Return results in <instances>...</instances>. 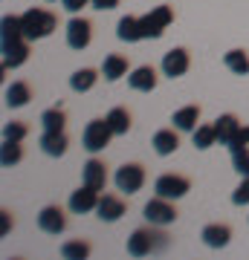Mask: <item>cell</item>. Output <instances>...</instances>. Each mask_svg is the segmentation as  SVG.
Here are the masks:
<instances>
[{
  "mask_svg": "<svg viewBox=\"0 0 249 260\" xmlns=\"http://www.w3.org/2000/svg\"><path fill=\"white\" fill-rule=\"evenodd\" d=\"M162 225H145L128 237V254L130 257H148V254H157V251L168 249V234L159 232Z\"/></svg>",
  "mask_w": 249,
  "mask_h": 260,
  "instance_id": "6da1fadb",
  "label": "cell"
},
{
  "mask_svg": "<svg viewBox=\"0 0 249 260\" xmlns=\"http://www.w3.org/2000/svg\"><path fill=\"white\" fill-rule=\"evenodd\" d=\"M20 20H23V38L26 41H41V38H49L52 32H56L58 26V18L52 15V12L46 9H26L23 15H20Z\"/></svg>",
  "mask_w": 249,
  "mask_h": 260,
  "instance_id": "7a4b0ae2",
  "label": "cell"
},
{
  "mask_svg": "<svg viewBox=\"0 0 249 260\" xmlns=\"http://www.w3.org/2000/svg\"><path fill=\"white\" fill-rule=\"evenodd\" d=\"M174 23V9L171 6H154V9L142 15L139 18V26H142V38H151V41H157V38L165 35V29Z\"/></svg>",
  "mask_w": 249,
  "mask_h": 260,
  "instance_id": "3957f363",
  "label": "cell"
},
{
  "mask_svg": "<svg viewBox=\"0 0 249 260\" xmlns=\"http://www.w3.org/2000/svg\"><path fill=\"white\" fill-rule=\"evenodd\" d=\"M116 136L110 130V124H107V119H93L87 121V127H84L81 133V145L87 153H102L107 145H110V139Z\"/></svg>",
  "mask_w": 249,
  "mask_h": 260,
  "instance_id": "277c9868",
  "label": "cell"
},
{
  "mask_svg": "<svg viewBox=\"0 0 249 260\" xmlns=\"http://www.w3.org/2000/svg\"><path fill=\"white\" fill-rule=\"evenodd\" d=\"M113 185H116V191H122V194H128V197L142 191V185H145V168L139 165V162L119 165L116 174H113Z\"/></svg>",
  "mask_w": 249,
  "mask_h": 260,
  "instance_id": "5b68a950",
  "label": "cell"
},
{
  "mask_svg": "<svg viewBox=\"0 0 249 260\" xmlns=\"http://www.w3.org/2000/svg\"><path fill=\"white\" fill-rule=\"evenodd\" d=\"M142 217H145L148 223L154 225H171L180 217V211H177L174 200H165V197H154V200H148L145 208H142Z\"/></svg>",
  "mask_w": 249,
  "mask_h": 260,
  "instance_id": "8992f818",
  "label": "cell"
},
{
  "mask_svg": "<svg viewBox=\"0 0 249 260\" xmlns=\"http://www.w3.org/2000/svg\"><path fill=\"white\" fill-rule=\"evenodd\" d=\"M188 191H191V179L183 174H162L154 182V194L165 197V200H183Z\"/></svg>",
  "mask_w": 249,
  "mask_h": 260,
  "instance_id": "52a82bcc",
  "label": "cell"
},
{
  "mask_svg": "<svg viewBox=\"0 0 249 260\" xmlns=\"http://www.w3.org/2000/svg\"><path fill=\"white\" fill-rule=\"evenodd\" d=\"M90 41H93V23L87 18L73 15V18L67 20V47L81 52V49L90 47Z\"/></svg>",
  "mask_w": 249,
  "mask_h": 260,
  "instance_id": "ba28073f",
  "label": "cell"
},
{
  "mask_svg": "<svg viewBox=\"0 0 249 260\" xmlns=\"http://www.w3.org/2000/svg\"><path fill=\"white\" fill-rule=\"evenodd\" d=\"M188 67H191V55H188V49H185V47H174V49H168L165 55H162L159 70H162L165 78H180V75L188 73Z\"/></svg>",
  "mask_w": 249,
  "mask_h": 260,
  "instance_id": "9c48e42d",
  "label": "cell"
},
{
  "mask_svg": "<svg viewBox=\"0 0 249 260\" xmlns=\"http://www.w3.org/2000/svg\"><path fill=\"white\" fill-rule=\"evenodd\" d=\"M38 229L44 234H52V237H58V234L67 229V214L61 205H44L41 208V214H38Z\"/></svg>",
  "mask_w": 249,
  "mask_h": 260,
  "instance_id": "30bf717a",
  "label": "cell"
},
{
  "mask_svg": "<svg viewBox=\"0 0 249 260\" xmlns=\"http://www.w3.org/2000/svg\"><path fill=\"white\" fill-rule=\"evenodd\" d=\"M81 182L90 185V188H96V191H104V185H107V165H104V159H99L96 153H93V156L84 162Z\"/></svg>",
  "mask_w": 249,
  "mask_h": 260,
  "instance_id": "8fae6325",
  "label": "cell"
},
{
  "mask_svg": "<svg viewBox=\"0 0 249 260\" xmlns=\"http://www.w3.org/2000/svg\"><path fill=\"white\" fill-rule=\"evenodd\" d=\"M125 211H128V205H125L122 197H116V194H102V197H99L96 217H99L102 223H116V220L125 217Z\"/></svg>",
  "mask_w": 249,
  "mask_h": 260,
  "instance_id": "7c38bea8",
  "label": "cell"
},
{
  "mask_svg": "<svg viewBox=\"0 0 249 260\" xmlns=\"http://www.w3.org/2000/svg\"><path fill=\"white\" fill-rule=\"evenodd\" d=\"M157 81H159V75L151 64H142V67H136V70L128 73L130 90H136V93H154L157 90Z\"/></svg>",
  "mask_w": 249,
  "mask_h": 260,
  "instance_id": "4fadbf2b",
  "label": "cell"
},
{
  "mask_svg": "<svg viewBox=\"0 0 249 260\" xmlns=\"http://www.w3.org/2000/svg\"><path fill=\"white\" fill-rule=\"evenodd\" d=\"M99 191H96V188H90V185H81L78 188V191H73V194H70V211L73 214H93L96 211V205H99Z\"/></svg>",
  "mask_w": 249,
  "mask_h": 260,
  "instance_id": "5bb4252c",
  "label": "cell"
},
{
  "mask_svg": "<svg viewBox=\"0 0 249 260\" xmlns=\"http://www.w3.org/2000/svg\"><path fill=\"white\" fill-rule=\"evenodd\" d=\"M38 145H41V150H44L46 156H64L67 148H70V139H67V133L64 130H44L41 133V139H38Z\"/></svg>",
  "mask_w": 249,
  "mask_h": 260,
  "instance_id": "9a60e30c",
  "label": "cell"
},
{
  "mask_svg": "<svg viewBox=\"0 0 249 260\" xmlns=\"http://www.w3.org/2000/svg\"><path fill=\"white\" fill-rule=\"evenodd\" d=\"M29 44L32 41H18V44H6L3 49V73H9V70H18V67H23L29 61Z\"/></svg>",
  "mask_w": 249,
  "mask_h": 260,
  "instance_id": "2e32d148",
  "label": "cell"
},
{
  "mask_svg": "<svg viewBox=\"0 0 249 260\" xmlns=\"http://www.w3.org/2000/svg\"><path fill=\"white\" fill-rule=\"evenodd\" d=\"M151 145H154V150H157L159 156H171V153H177V148H180V130H177L174 124L157 130L154 139H151Z\"/></svg>",
  "mask_w": 249,
  "mask_h": 260,
  "instance_id": "e0dca14e",
  "label": "cell"
},
{
  "mask_svg": "<svg viewBox=\"0 0 249 260\" xmlns=\"http://www.w3.org/2000/svg\"><path fill=\"white\" fill-rule=\"evenodd\" d=\"M200 237H203V243L209 249H226L232 243V229L223 223H209V225H203Z\"/></svg>",
  "mask_w": 249,
  "mask_h": 260,
  "instance_id": "ac0fdd59",
  "label": "cell"
},
{
  "mask_svg": "<svg viewBox=\"0 0 249 260\" xmlns=\"http://www.w3.org/2000/svg\"><path fill=\"white\" fill-rule=\"evenodd\" d=\"M240 130V119L235 113H223L214 119V133H217V145H226L229 148V142L235 139V133Z\"/></svg>",
  "mask_w": 249,
  "mask_h": 260,
  "instance_id": "d6986e66",
  "label": "cell"
},
{
  "mask_svg": "<svg viewBox=\"0 0 249 260\" xmlns=\"http://www.w3.org/2000/svg\"><path fill=\"white\" fill-rule=\"evenodd\" d=\"M197 121H200V107H197V104H185V107L174 110V116H171V124H174L180 133H194Z\"/></svg>",
  "mask_w": 249,
  "mask_h": 260,
  "instance_id": "ffe728a7",
  "label": "cell"
},
{
  "mask_svg": "<svg viewBox=\"0 0 249 260\" xmlns=\"http://www.w3.org/2000/svg\"><path fill=\"white\" fill-rule=\"evenodd\" d=\"M18 41H23V20L18 15H3V20H0V47L18 44Z\"/></svg>",
  "mask_w": 249,
  "mask_h": 260,
  "instance_id": "44dd1931",
  "label": "cell"
},
{
  "mask_svg": "<svg viewBox=\"0 0 249 260\" xmlns=\"http://www.w3.org/2000/svg\"><path fill=\"white\" fill-rule=\"evenodd\" d=\"M128 73H130V67H128V58H125V55H119V52L104 55V61H102V75L107 78V81H119V78H125Z\"/></svg>",
  "mask_w": 249,
  "mask_h": 260,
  "instance_id": "7402d4cb",
  "label": "cell"
},
{
  "mask_svg": "<svg viewBox=\"0 0 249 260\" xmlns=\"http://www.w3.org/2000/svg\"><path fill=\"white\" fill-rule=\"evenodd\" d=\"M99 78H102L99 70H93V67H81V70H75V73L70 75V87H73V93H90Z\"/></svg>",
  "mask_w": 249,
  "mask_h": 260,
  "instance_id": "603a6c76",
  "label": "cell"
},
{
  "mask_svg": "<svg viewBox=\"0 0 249 260\" xmlns=\"http://www.w3.org/2000/svg\"><path fill=\"white\" fill-rule=\"evenodd\" d=\"M116 38H119V41H125V44L145 41V38H142V26H139L136 15H125V18H119V23H116Z\"/></svg>",
  "mask_w": 249,
  "mask_h": 260,
  "instance_id": "cb8c5ba5",
  "label": "cell"
},
{
  "mask_svg": "<svg viewBox=\"0 0 249 260\" xmlns=\"http://www.w3.org/2000/svg\"><path fill=\"white\" fill-rule=\"evenodd\" d=\"M29 99H32V87H29L26 81H12L9 87H6V107H26Z\"/></svg>",
  "mask_w": 249,
  "mask_h": 260,
  "instance_id": "d4e9b609",
  "label": "cell"
},
{
  "mask_svg": "<svg viewBox=\"0 0 249 260\" xmlns=\"http://www.w3.org/2000/svg\"><path fill=\"white\" fill-rule=\"evenodd\" d=\"M223 64L226 70L235 75H249V52L246 49H229L226 55H223Z\"/></svg>",
  "mask_w": 249,
  "mask_h": 260,
  "instance_id": "484cf974",
  "label": "cell"
},
{
  "mask_svg": "<svg viewBox=\"0 0 249 260\" xmlns=\"http://www.w3.org/2000/svg\"><path fill=\"white\" fill-rule=\"evenodd\" d=\"M191 142L197 150H209L212 145H217V133H214V124H197L191 133Z\"/></svg>",
  "mask_w": 249,
  "mask_h": 260,
  "instance_id": "4316f807",
  "label": "cell"
},
{
  "mask_svg": "<svg viewBox=\"0 0 249 260\" xmlns=\"http://www.w3.org/2000/svg\"><path fill=\"white\" fill-rule=\"evenodd\" d=\"M90 251H93V246L87 240H67L61 246V257L64 260H87Z\"/></svg>",
  "mask_w": 249,
  "mask_h": 260,
  "instance_id": "83f0119b",
  "label": "cell"
},
{
  "mask_svg": "<svg viewBox=\"0 0 249 260\" xmlns=\"http://www.w3.org/2000/svg\"><path fill=\"white\" fill-rule=\"evenodd\" d=\"M104 119H107V124H110V130L116 133V136H125V133L130 130V113L125 110V107H113Z\"/></svg>",
  "mask_w": 249,
  "mask_h": 260,
  "instance_id": "f1b7e54d",
  "label": "cell"
},
{
  "mask_svg": "<svg viewBox=\"0 0 249 260\" xmlns=\"http://www.w3.org/2000/svg\"><path fill=\"white\" fill-rule=\"evenodd\" d=\"M67 124V113L61 107H49V110L41 113V127L44 130H64Z\"/></svg>",
  "mask_w": 249,
  "mask_h": 260,
  "instance_id": "f546056e",
  "label": "cell"
},
{
  "mask_svg": "<svg viewBox=\"0 0 249 260\" xmlns=\"http://www.w3.org/2000/svg\"><path fill=\"white\" fill-rule=\"evenodd\" d=\"M20 159H23L20 142H3V148H0V165L3 168H15Z\"/></svg>",
  "mask_w": 249,
  "mask_h": 260,
  "instance_id": "4dcf8cb0",
  "label": "cell"
},
{
  "mask_svg": "<svg viewBox=\"0 0 249 260\" xmlns=\"http://www.w3.org/2000/svg\"><path fill=\"white\" fill-rule=\"evenodd\" d=\"M29 136V127L23 121H6L3 124V142H23Z\"/></svg>",
  "mask_w": 249,
  "mask_h": 260,
  "instance_id": "1f68e13d",
  "label": "cell"
},
{
  "mask_svg": "<svg viewBox=\"0 0 249 260\" xmlns=\"http://www.w3.org/2000/svg\"><path fill=\"white\" fill-rule=\"evenodd\" d=\"M232 168L238 171L240 177H249V148L235 150V153H232Z\"/></svg>",
  "mask_w": 249,
  "mask_h": 260,
  "instance_id": "d6a6232c",
  "label": "cell"
},
{
  "mask_svg": "<svg viewBox=\"0 0 249 260\" xmlns=\"http://www.w3.org/2000/svg\"><path fill=\"white\" fill-rule=\"evenodd\" d=\"M232 203L238 205H249V177H240V185L232 191Z\"/></svg>",
  "mask_w": 249,
  "mask_h": 260,
  "instance_id": "836d02e7",
  "label": "cell"
},
{
  "mask_svg": "<svg viewBox=\"0 0 249 260\" xmlns=\"http://www.w3.org/2000/svg\"><path fill=\"white\" fill-rule=\"evenodd\" d=\"M243 148H249V124H240V130L235 133V139L229 142V153L243 150Z\"/></svg>",
  "mask_w": 249,
  "mask_h": 260,
  "instance_id": "e575fe53",
  "label": "cell"
},
{
  "mask_svg": "<svg viewBox=\"0 0 249 260\" xmlns=\"http://www.w3.org/2000/svg\"><path fill=\"white\" fill-rule=\"evenodd\" d=\"M93 0H61V6H64L70 15H78V12L84 9V6H90Z\"/></svg>",
  "mask_w": 249,
  "mask_h": 260,
  "instance_id": "d590c367",
  "label": "cell"
},
{
  "mask_svg": "<svg viewBox=\"0 0 249 260\" xmlns=\"http://www.w3.org/2000/svg\"><path fill=\"white\" fill-rule=\"evenodd\" d=\"M119 3H122V0H93L90 6H93V9H99V12H113Z\"/></svg>",
  "mask_w": 249,
  "mask_h": 260,
  "instance_id": "8d00e7d4",
  "label": "cell"
},
{
  "mask_svg": "<svg viewBox=\"0 0 249 260\" xmlns=\"http://www.w3.org/2000/svg\"><path fill=\"white\" fill-rule=\"evenodd\" d=\"M9 229H12V214L9 211H0V234L6 237V234H9Z\"/></svg>",
  "mask_w": 249,
  "mask_h": 260,
  "instance_id": "74e56055",
  "label": "cell"
},
{
  "mask_svg": "<svg viewBox=\"0 0 249 260\" xmlns=\"http://www.w3.org/2000/svg\"><path fill=\"white\" fill-rule=\"evenodd\" d=\"M46 3H58V0H46Z\"/></svg>",
  "mask_w": 249,
  "mask_h": 260,
  "instance_id": "f35d334b",
  "label": "cell"
}]
</instances>
